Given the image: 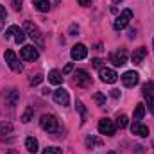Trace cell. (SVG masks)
Segmentation results:
<instances>
[{
  "label": "cell",
  "mask_w": 154,
  "mask_h": 154,
  "mask_svg": "<svg viewBox=\"0 0 154 154\" xmlns=\"http://www.w3.org/2000/svg\"><path fill=\"white\" fill-rule=\"evenodd\" d=\"M59 2H61V0H56V4H59Z\"/></svg>",
  "instance_id": "cell-36"
},
{
  "label": "cell",
  "mask_w": 154,
  "mask_h": 154,
  "mask_svg": "<svg viewBox=\"0 0 154 154\" xmlns=\"http://www.w3.org/2000/svg\"><path fill=\"white\" fill-rule=\"evenodd\" d=\"M22 2H23V0H13V5H14V9H16V11H20V9H22Z\"/></svg>",
  "instance_id": "cell-32"
},
{
  "label": "cell",
  "mask_w": 154,
  "mask_h": 154,
  "mask_svg": "<svg viewBox=\"0 0 154 154\" xmlns=\"http://www.w3.org/2000/svg\"><path fill=\"white\" fill-rule=\"evenodd\" d=\"M100 79H102L104 82H109V84H113V82H116L118 75H116L115 70H111V68H100Z\"/></svg>",
  "instance_id": "cell-15"
},
{
  "label": "cell",
  "mask_w": 154,
  "mask_h": 154,
  "mask_svg": "<svg viewBox=\"0 0 154 154\" xmlns=\"http://www.w3.org/2000/svg\"><path fill=\"white\" fill-rule=\"evenodd\" d=\"M120 79H122V84H124L125 88H133V86H136V84H138L140 75H138L134 70H129V72H125L124 75L120 77Z\"/></svg>",
  "instance_id": "cell-8"
},
{
  "label": "cell",
  "mask_w": 154,
  "mask_h": 154,
  "mask_svg": "<svg viewBox=\"0 0 154 154\" xmlns=\"http://www.w3.org/2000/svg\"><path fill=\"white\" fill-rule=\"evenodd\" d=\"M32 5H34V9H38L41 13H47V11L50 9V2H48V0H34Z\"/></svg>",
  "instance_id": "cell-20"
},
{
  "label": "cell",
  "mask_w": 154,
  "mask_h": 154,
  "mask_svg": "<svg viewBox=\"0 0 154 154\" xmlns=\"http://www.w3.org/2000/svg\"><path fill=\"white\" fill-rule=\"evenodd\" d=\"M86 54H88V48L82 45V43H77L72 47V50H70V56H72V59L74 61H81V59H84L86 57Z\"/></svg>",
  "instance_id": "cell-11"
},
{
  "label": "cell",
  "mask_w": 154,
  "mask_h": 154,
  "mask_svg": "<svg viewBox=\"0 0 154 154\" xmlns=\"http://www.w3.org/2000/svg\"><path fill=\"white\" fill-rule=\"evenodd\" d=\"M77 2H79V5H84V7H86V5H90L91 0H77Z\"/></svg>",
  "instance_id": "cell-34"
},
{
  "label": "cell",
  "mask_w": 154,
  "mask_h": 154,
  "mask_svg": "<svg viewBox=\"0 0 154 154\" xmlns=\"http://www.w3.org/2000/svg\"><path fill=\"white\" fill-rule=\"evenodd\" d=\"M39 125L47 133H56L57 131V118L54 115H43L39 120Z\"/></svg>",
  "instance_id": "cell-5"
},
{
  "label": "cell",
  "mask_w": 154,
  "mask_h": 154,
  "mask_svg": "<svg viewBox=\"0 0 154 154\" xmlns=\"http://www.w3.org/2000/svg\"><path fill=\"white\" fill-rule=\"evenodd\" d=\"M145 116V104H136L134 108V120H142Z\"/></svg>",
  "instance_id": "cell-22"
},
{
  "label": "cell",
  "mask_w": 154,
  "mask_h": 154,
  "mask_svg": "<svg viewBox=\"0 0 154 154\" xmlns=\"http://www.w3.org/2000/svg\"><path fill=\"white\" fill-rule=\"evenodd\" d=\"M5 18H7V11H5L4 5H0V31H2L4 25H5Z\"/></svg>",
  "instance_id": "cell-26"
},
{
  "label": "cell",
  "mask_w": 154,
  "mask_h": 154,
  "mask_svg": "<svg viewBox=\"0 0 154 154\" xmlns=\"http://www.w3.org/2000/svg\"><path fill=\"white\" fill-rule=\"evenodd\" d=\"M131 18H133V11H131V9H124V11L116 16L115 23H113V29H115V31H122V29H125L127 23L131 22Z\"/></svg>",
  "instance_id": "cell-3"
},
{
  "label": "cell",
  "mask_w": 154,
  "mask_h": 154,
  "mask_svg": "<svg viewBox=\"0 0 154 154\" xmlns=\"http://www.w3.org/2000/svg\"><path fill=\"white\" fill-rule=\"evenodd\" d=\"M41 154H63V149H59V147H47V149H43Z\"/></svg>",
  "instance_id": "cell-28"
},
{
  "label": "cell",
  "mask_w": 154,
  "mask_h": 154,
  "mask_svg": "<svg viewBox=\"0 0 154 154\" xmlns=\"http://www.w3.org/2000/svg\"><path fill=\"white\" fill-rule=\"evenodd\" d=\"M23 32H25L29 38L32 39L38 47H43V45H45V39H43L41 31H39V29L34 25V23H32V22H25V23H23Z\"/></svg>",
  "instance_id": "cell-1"
},
{
  "label": "cell",
  "mask_w": 154,
  "mask_h": 154,
  "mask_svg": "<svg viewBox=\"0 0 154 154\" xmlns=\"http://www.w3.org/2000/svg\"><path fill=\"white\" fill-rule=\"evenodd\" d=\"M93 100H95L99 106H104V104H106V97H104L102 93H95V95H93Z\"/></svg>",
  "instance_id": "cell-29"
},
{
  "label": "cell",
  "mask_w": 154,
  "mask_h": 154,
  "mask_svg": "<svg viewBox=\"0 0 154 154\" xmlns=\"http://www.w3.org/2000/svg\"><path fill=\"white\" fill-rule=\"evenodd\" d=\"M84 143H86V147H88V149H93V147L102 145V140H100V138H95V136H86Z\"/></svg>",
  "instance_id": "cell-21"
},
{
  "label": "cell",
  "mask_w": 154,
  "mask_h": 154,
  "mask_svg": "<svg viewBox=\"0 0 154 154\" xmlns=\"http://www.w3.org/2000/svg\"><path fill=\"white\" fill-rule=\"evenodd\" d=\"M20 56H22L23 61H34V59H38L39 52L32 47V45H25V47L20 50Z\"/></svg>",
  "instance_id": "cell-9"
},
{
  "label": "cell",
  "mask_w": 154,
  "mask_h": 154,
  "mask_svg": "<svg viewBox=\"0 0 154 154\" xmlns=\"http://www.w3.org/2000/svg\"><path fill=\"white\" fill-rule=\"evenodd\" d=\"M99 133L100 134H106V136H113L116 131V125L113 120H109V118H100L99 120Z\"/></svg>",
  "instance_id": "cell-6"
},
{
  "label": "cell",
  "mask_w": 154,
  "mask_h": 154,
  "mask_svg": "<svg viewBox=\"0 0 154 154\" xmlns=\"http://www.w3.org/2000/svg\"><path fill=\"white\" fill-rule=\"evenodd\" d=\"M25 149H27L29 152H38V149H39L38 140H36L34 136H29V138L25 140Z\"/></svg>",
  "instance_id": "cell-18"
},
{
  "label": "cell",
  "mask_w": 154,
  "mask_h": 154,
  "mask_svg": "<svg viewBox=\"0 0 154 154\" xmlns=\"http://www.w3.org/2000/svg\"><path fill=\"white\" fill-rule=\"evenodd\" d=\"M13 124L11 122H0V134H11L13 133Z\"/></svg>",
  "instance_id": "cell-23"
},
{
  "label": "cell",
  "mask_w": 154,
  "mask_h": 154,
  "mask_svg": "<svg viewBox=\"0 0 154 154\" xmlns=\"http://www.w3.org/2000/svg\"><path fill=\"white\" fill-rule=\"evenodd\" d=\"M91 63H93V66H95V68H100V65H102V59H99V57H97V59H93Z\"/></svg>",
  "instance_id": "cell-33"
},
{
  "label": "cell",
  "mask_w": 154,
  "mask_h": 154,
  "mask_svg": "<svg viewBox=\"0 0 154 154\" xmlns=\"http://www.w3.org/2000/svg\"><path fill=\"white\" fill-rule=\"evenodd\" d=\"M108 154H115V152H113V151H111V152H108Z\"/></svg>",
  "instance_id": "cell-37"
},
{
  "label": "cell",
  "mask_w": 154,
  "mask_h": 154,
  "mask_svg": "<svg viewBox=\"0 0 154 154\" xmlns=\"http://www.w3.org/2000/svg\"><path fill=\"white\" fill-rule=\"evenodd\" d=\"M75 82H77V86L86 88V86L91 84V77H90V74H88L86 70H77L75 72Z\"/></svg>",
  "instance_id": "cell-14"
},
{
  "label": "cell",
  "mask_w": 154,
  "mask_h": 154,
  "mask_svg": "<svg viewBox=\"0 0 154 154\" xmlns=\"http://www.w3.org/2000/svg\"><path fill=\"white\" fill-rule=\"evenodd\" d=\"M111 97L118 99V97H120V91H118V90H111Z\"/></svg>",
  "instance_id": "cell-35"
},
{
  "label": "cell",
  "mask_w": 154,
  "mask_h": 154,
  "mask_svg": "<svg viewBox=\"0 0 154 154\" xmlns=\"http://www.w3.org/2000/svg\"><path fill=\"white\" fill-rule=\"evenodd\" d=\"M142 95H143V99H145V102H147L151 113L154 115V82L152 81L143 82V86H142Z\"/></svg>",
  "instance_id": "cell-2"
},
{
  "label": "cell",
  "mask_w": 154,
  "mask_h": 154,
  "mask_svg": "<svg viewBox=\"0 0 154 154\" xmlns=\"http://www.w3.org/2000/svg\"><path fill=\"white\" fill-rule=\"evenodd\" d=\"M41 81H43V75H41V74H36V75L31 77V81H29V82H31V86H36V84L41 82Z\"/></svg>",
  "instance_id": "cell-30"
},
{
  "label": "cell",
  "mask_w": 154,
  "mask_h": 154,
  "mask_svg": "<svg viewBox=\"0 0 154 154\" xmlns=\"http://www.w3.org/2000/svg\"><path fill=\"white\" fill-rule=\"evenodd\" d=\"M75 108H77V111L81 113V124H84V122H86V108H84V104H82L81 100H77Z\"/></svg>",
  "instance_id": "cell-24"
},
{
  "label": "cell",
  "mask_w": 154,
  "mask_h": 154,
  "mask_svg": "<svg viewBox=\"0 0 154 154\" xmlns=\"http://www.w3.org/2000/svg\"><path fill=\"white\" fill-rule=\"evenodd\" d=\"M32 115H34V111H32V108H27L25 111H23V115H22V122H31V118H32Z\"/></svg>",
  "instance_id": "cell-25"
},
{
  "label": "cell",
  "mask_w": 154,
  "mask_h": 154,
  "mask_svg": "<svg viewBox=\"0 0 154 154\" xmlns=\"http://www.w3.org/2000/svg\"><path fill=\"white\" fill-rule=\"evenodd\" d=\"M145 56H147V48H145V47H138V48L133 52L131 59H133V63H134V65H140V63L145 59Z\"/></svg>",
  "instance_id": "cell-16"
},
{
  "label": "cell",
  "mask_w": 154,
  "mask_h": 154,
  "mask_svg": "<svg viewBox=\"0 0 154 154\" xmlns=\"http://www.w3.org/2000/svg\"><path fill=\"white\" fill-rule=\"evenodd\" d=\"M48 82L50 84H61L63 82V74L59 70H50L48 72Z\"/></svg>",
  "instance_id": "cell-17"
},
{
  "label": "cell",
  "mask_w": 154,
  "mask_h": 154,
  "mask_svg": "<svg viewBox=\"0 0 154 154\" xmlns=\"http://www.w3.org/2000/svg\"><path fill=\"white\" fill-rule=\"evenodd\" d=\"M72 70H74V63H68V65H66V66L63 68V75H66V74H70Z\"/></svg>",
  "instance_id": "cell-31"
},
{
  "label": "cell",
  "mask_w": 154,
  "mask_h": 154,
  "mask_svg": "<svg viewBox=\"0 0 154 154\" xmlns=\"http://www.w3.org/2000/svg\"><path fill=\"white\" fill-rule=\"evenodd\" d=\"M109 61L115 66H124L127 63V52L125 50H118V52H111L109 54Z\"/></svg>",
  "instance_id": "cell-10"
},
{
  "label": "cell",
  "mask_w": 154,
  "mask_h": 154,
  "mask_svg": "<svg viewBox=\"0 0 154 154\" xmlns=\"http://www.w3.org/2000/svg\"><path fill=\"white\" fill-rule=\"evenodd\" d=\"M115 125H116V127H120V129H124V127L127 125V116H125V115H118Z\"/></svg>",
  "instance_id": "cell-27"
},
{
  "label": "cell",
  "mask_w": 154,
  "mask_h": 154,
  "mask_svg": "<svg viewBox=\"0 0 154 154\" xmlns=\"http://www.w3.org/2000/svg\"><path fill=\"white\" fill-rule=\"evenodd\" d=\"M18 91L16 90H11L9 93H7V97H5V100H7V104H9V108H14L16 104H18Z\"/></svg>",
  "instance_id": "cell-19"
},
{
  "label": "cell",
  "mask_w": 154,
  "mask_h": 154,
  "mask_svg": "<svg viewBox=\"0 0 154 154\" xmlns=\"http://www.w3.org/2000/svg\"><path fill=\"white\" fill-rule=\"evenodd\" d=\"M131 133H133V134H136V136L145 138V136H149V127H147V125H143L140 120H134V122H133V125H131Z\"/></svg>",
  "instance_id": "cell-13"
},
{
  "label": "cell",
  "mask_w": 154,
  "mask_h": 154,
  "mask_svg": "<svg viewBox=\"0 0 154 154\" xmlns=\"http://www.w3.org/2000/svg\"><path fill=\"white\" fill-rule=\"evenodd\" d=\"M4 59H5L7 66H9L13 72H22V70H23V66H22L20 59L16 57V54H14L13 50H5V54H4Z\"/></svg>",
  "instance_id": "cell-4"
},
{
  "label": "cell",
  "mask_w": 154,
  "mask_h": 154,
  "mask_svg": "<svg viewBox=\"0 0 154 154\" xmlns=\"http://www.w3.org/2000/svg\"><path fill=\"white\" fill-rule=\"evenodd\" d=\"M54 100H56L59 106H68L70 95H68V91H66L65 88H57V90L54 91Z\"/></svg>",
  "instance_id": "cell-12"
},
{
  "label": "cell",
  "mask_w": 154,
  "mask_h": 154,
  "mask_svg": "<svg viewBox=\"0 0 154 154\" xmlns=\"http://www.w3.org/2000/svg\"><path fill=\"white\" fill-rule=\"evenodd\" d=\"M25 36H27V34H25V32H23V29H20L18 25H11V27L5 31V38H13L18 45L25 41Z\"/></svg>",
  "instance_id": "cell-7"
},
{
  "label": "cell",
  "mask_w": 154,
  "mask_h": 154,
  "mask_svg": "<svg viewBox=\"0 0 154 154\" xmlns=\"http://www.w3.org/2000/svg\"><path fill=\"white\" fill-rule=\"evenodd\" d=\"M152 45H154V39H152Z\"/></svg>",
  "instance_id": "cell-38"
}]
</instances>
